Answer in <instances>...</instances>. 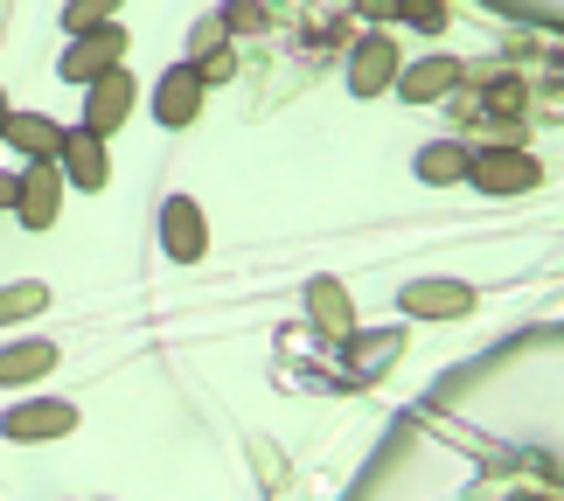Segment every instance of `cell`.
<instances>
[{
  "instance_id": "ac0fdd59",
  "label": "cell",
  "mask_w": 564,
  "mask_h": 501,
  "mask_svg": "<svg viewBox=\"0 0 564 501\" xmlns=\"http://www.w3.org/2000/svg\"><path fill=\"white\" fill-rule=\"evenodd\" d=\"M119 8V0H70V8H63V29H91V21H105V14H112Z\"/></svg>"
},
{
  "instance_id": "4fadbf2b",
  "label": "cell",
  "mask_w": 564,
  "mask_h": 501,
  "mask_svg": "<svg viewBox=\"0 0 564 501\" xmlns=\"http://www.w3.org/2000/svg\"><path fill=\"white\" fill-rule=\"evenodd\" d=\"M50 362H56L50 341H21V348H8V356H0V383H35Z\"/></svg>"
},
{
  "instance_id": "e0dca14e",
  "label": "cell",
  "mask_w": 564,
  "mask_h": 501,
  "mask_svg": "<svg viewBox=\"0 0 564 501\" xmlns=\"http://www.w3.org/2000/svg\"><path fill=\"white\" fill-rule=\"evenodd\" d=\"M390 356H398V335H370V341H356V369H362V377H377Z\"/></svg>"
},
{
  "instance_id": "5b68a950",
  "label": "cell",
  "mask_w": 564,
  "mask_h": 501,
  "mask_svg": "<svg viewBox=\"0 0 564 501\" xmlns=\"http://www.w3.org/2000/svg\"><path fill=\"white\" fill-rule=\"evenodd\" d=\"M119 56H126V35L119 29H84V42L63 56V77H105Z\"/></svg>"
},
{
  "instance_id": "6da1fadb",
  "label": "cell",
  "mask_w": 564,
  "mask_h": 501,
  "mask_svg": "<svg viewBox=\"0 0 564 501\" xmlns=\"http://www.w3.org/2000/svg\"><path fill=\"white\" fill-rule=\"evenodd\" d=\"M474 182L488 195H523V188H536V161L516 154V146H488V154L474 161Z\"/></svg>"
},
{
  "instance_id": "8fae6325",
  "label": "cell",
  "mask_w": 564,
  "mask_h": 501,
  "mask_svg": "<svg viewBox=\"0 0 564 501\" xmlns=\"http://www.w3.org/2000/svg\"><path fill=\"white\" fill-rule=\"evenodd\" d=\"M161 224H167V251L175 258H203V216H195L188 195H175V203L161 209Z\"/></svg>"
},
{
  "instance_id": "2e32d148",
  "label": "cell",
  "mask_w": 564,
  "mask_h": 501,
  "mask_svg": "<svg viewBox=\"0 0 564 501\" xmlns=\"http://www.w3.org/2000/svg\"><path fill=\"white\" fill-rule=\"evenodd\" d=\"M35 307H50V286H8V293H0V320H21Z\"/></svg>"
},
{
  "instance_id": "9a60e30c",
  "label": "cell",
  "mask_w": 564,
  "mask_h": 501,
  "mask_svg": "<svg viewBox=\"0 0 564 501\" xmlns=\"http://www.w3.org/2000/svg\"><path fill=\"white\" fill-rule=\"evenodd\" d=\"M419 174H425V182H453V174H467V154H460V146H425Z\"/></svg>"
},
{
  "instance_id": "cb8c5ba5",
  "label": "cell",
  "mask_w": 564,
  "mask_h": 501,
  "mask_svg": "<svg viewBox=\"0 0 564 501\" xmlns=\"http://www.w3.org/2000/svg\"><path fill=\"white\" fill-rule=\"evenodd\" d=\"M0 126H8V98H0Z\"/></svg>"
},
{
  "instance_id": "277c9868",
  "label": "cell",
  "mask_w": 564,
  "mask_h": 501,
  "mask_svg": "<svg viewBox=\"0 0 564 501\" xmlns=\"http://www.w3.org/2000/svg\"><path fill=\"white\" fill-rule=\"evenodd\" d=\"M70 425H77L70 404H14L8 418H0V432H8V439H63Z\"/></svg>"
},
{
  "instance_id": "7c38bea8",
  "label": "cell",
  "mask_w": 564,
  "mask_h": 501,
  "mask_svg": "<svg viewBox=\"0 0 564 501\" xmlns=\"http://www.w3.org/2000/svg\"><path fill=\"white\" fill-rule=\"evenodd\" d=\"M307 307H314V320H321V328H328L335 341H349V335H356V314H349V293H341V286H328V279H321V286L307 293Z\"/></svg>"
},
{
  "instance_id": "ba28073f",
  "label": "cell",
  "mask_w": 564,
  "mask_h": 501,
  "mask_svg": "<svg viewBox=\"0 0 564 501\" xmlns=\"http://www.w3.org/2000/svg\"><path fill=\"white\" fill-rule=\"evenodd\" d=\"M195 105H203V77H195V70H167V77H161V91H154L161 126H188V119H195Z\"/></svg>"
},
{
  "instance_id": "3957f363",
  "label": "cell",
  "mask_w": 564,
  "mask_h": 501,
  "mask_svg": "<svg viewBox=\"0 0 564 501\" xmlns=\"http://www.w3.org/2000/svg\"><path fill=\"white\" fill-rule=\"evenodd\" d=\"M126 105H133V77L105 70V77L91 84V98H84V133H112V126L126 119Z\"/></svg>"
},
{
  "instance_id": "44dd1931",
  "label": "cell",
  "mask_w": 564,
  "mask_h": 501,
  "mask_svg": "<svg viewBox=\"0 0 564 501\" xmlns=\"http://www.w3.org/2000/svg\"><path fill=\"white\" fill-rule=\"evenodd\" d=\"M258 21H265V8H258V0H230L224 29H258Z\"/></svg>"
},
{
  "instance_id": "ffe728a7",
  "label": "cell",
  "mask_w": 564,
  "mask_h": 501,
  "mask_svg": "<svg viewBox=\"0 0 564 501\" xmlns=\"http://www.w3.org/2000/svg\"><path fill=\"white\" fill-rule=\"evenodd\" d=\"M398 14H404V21H419V29H440V21H446V8H440V0H404Z\"/></svg>"
},
{
  "instance_id": "7a4b0ae2",
  "label": "cell",
  "mask_w": 564,
  "mask_h": 501,
  "mask_svg": "<svg viewBox=\"0 0 564 501\" xmlns=\"http://www.w3.org/2000/svg\"><path fill=\"white\" fill-rule=\"evenodd\" d=\"M14 209H21V224H29V230H50V224H56V209H63V174H56L50 161H42V167L29 174V182H21Z\"/></svg>"
},
{
  "instance_id": "9c48e42d",
  "label": "cell",
  "mask_w": 564,
  "mask_h": 501,
  "mask_svg": "<svg viewBox=\"0 0 564 501\" xmlns=\"http://www.w3.org/2000/svg\"><path fill=\"white\" fill-rule=\"evenodd\" d=\"M349 77H356V91H362V98H377L383 84L398 77V50H390V35H370V42H362V50H356V70H349Z\"/></svg>"
},
{
  "instance_id": "603a6c76",
  "label": "cell",
  "mask_w": 564,
  "mask_h": 501,
  "mask_svg": "<svg viewBox=\"0 0 564 501\" xmlns=\"http://www.w3.org/2000/svg\"><path fill=\"white\" fill-rule=\"evenodd\" d=\"M404 0H362V14H398Z\"/></svg>"
},
{
  "instance_id": "30bf717a",
  "label": "cell",
  "mask_w": 564,
  "mask_h": 501,
  "mask_svg": "<svg viewBox=\"0 0 564 501\" xmlns=\"http://www.w3.org/2000/svg\"><path fill=\"white\" fill-rule=\"evenodd\" d=\"M21 154H35V161H56V146H63V126H50V119H35V112H8V126H0Z\"/></svg>"
},
{
  "instance_id": "7402d4cb",
  "label": "cell",
  "mask_w": 564,
  "mask_h": 501,
  "mask_svg": "<svg viewBox=\"0 0 564 501\" xmlns=\"http://www.w3.org/2000/svg\"><path fill=\"white\" fill-rule=\"evenodd\" d=\"M14 195H21V182H14V174H0V209H14Z\"/></svg>"
},
{
  "instance_id": "52a82bcc",
  "label": "cell",
  "mask_w": 564,
  "mask_h": 501,
  "mask_svg": "<svg viewBox=\"0 0 564 501\" xmlns=\"http://www.w3.org/2000/svg\"><path fill=\"white\" fill-rule=\"evenodd\" d=\"M63 167H70V182H84V188H105V174H112V161H105V140L98 133H63Z\"/></svg>"
},
{
  "instance_id": "8992f818",
  "label": "cell",
  "mask_w": 564,
  "mask_h": 501,
  "mask_svg": "<svg viewBox=\"0 0 564 501\" xmlns=\"http://www.w3.org/2000/svg\"><path fill=\"white\" fill-rule=\"evenodd\" d=\"M404 307L419 314V320H460L474 307V293L467 286H453V279H425V286H411L404 293Z\"/></svg>"
},
{
  "instance_id": "d6986e66",
  "label": "cell",
  "mask_w": 564,
  "mask_h": 501,
  "mask_svg": "<svg viewBox=\"0 0 564 501\" xmlns=\"http://www.w3.org/2000/svg\"><path fill=\"white\" fill-rule=\"evenodd\" d=\"M516 105H523V84H516V77L488 84V112H516Z\"/></svg>"
},
{
  "instance_id": "5bb4252c",
  "label": "cell",
  "mask_w": 564,
  "mask_h": 501,
  "mask_svg": "<svg viewBox=\"0 0 564 501\" xmlns=\"http://www.w3.org/2000/svg\"><path fill=\"white\" fill-rule=\"evenodd\" d=\"M453 77H460V63H446V56H440V63H419V70L404 77V98H411V105H432V98L453 91Z\"/></svg>"
}]
</instances>
